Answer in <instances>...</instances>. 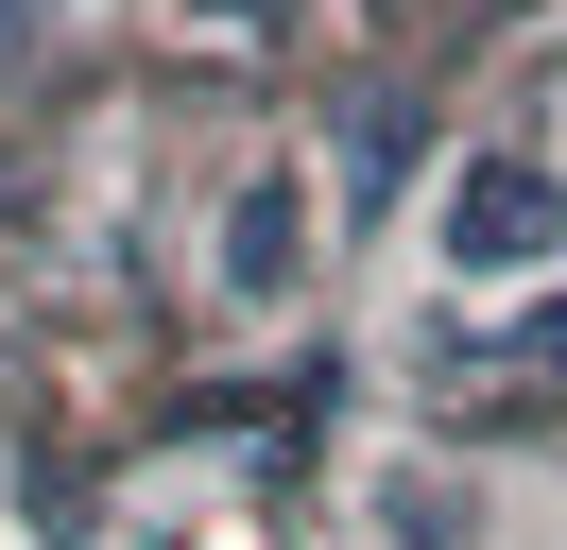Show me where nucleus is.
Here are the masks:
<instances>
[{
  "mask_svg": "<svg viewBox=\"0 0 567 550\" xmlns=\"http://www.w3.org/2000/svg\"><path fill=\"white\" fill-rule=\"evenodd\" d=\"M567 241V172L550 155H464V190H447V258L464 275H533Z\"/></svg>",
  "mask_w": 567,
  "mask_h": 550,
  "instance_id": "f257e3e1",
  "label": "nucleus"
},
{
  "mask_svg": "<svg viewBox=\"0 0 567 550\" xmlns=\"http://www.w3.org/2000/svg\"><path fill=\"white\" fill-rule=\"evenodd\" d=\"M207 258H224V293H241V309H276V293H292V258H310V190H292V172H241Z\"/></svg>",
  "mask_w": 567,
  "mask_h": 550,
  "instance_id": "f03ea898",
  "label": "nucleus"
},
{
  "mask_svg": "<svg viewBox=\"0 0 567 550\" xmlns=\"http://www.w3.org/2000/svg\"><path fill=\"white\" fill-rule=\"evenodd\" d=\"M395 172H413V103H361L344 121V206H395Z\"/></svg>",
  "mask_w": 567,
  "mask_h": 550,
  "instance_id": "7ed1b4c3",
  "label": "nucleus"
},
{
  "mask_svg": "<svg viewBox=\"0 0 567 550\" xmlns=\"http://www.w3.org/2000/svg\"><path fill=\"white\" fill-rule=\"evenodd\" d=\"M189 18H207V34H258V18H276V0H189Z\"/></svg>",
  "mask_w": 567,
  "mask_h": 550,
  "instance_id": "20e7f679",
  "label": "nucleus"
},
{
  "mask_svg": "<svg viewBox=\"0 0 567 550\" xmlns=\"http://www.w3.org/2000/svg\"><path fill=\"white\" fill-rule=\"evenodd\" d=\"M18 34H35V0H0V52H18Z\"/></svg>",
  "mask_w": 567,
  "mask_h": 550,
  "instance_id": "39448f33",
  "label": "nucleus"
}]
</instances>
